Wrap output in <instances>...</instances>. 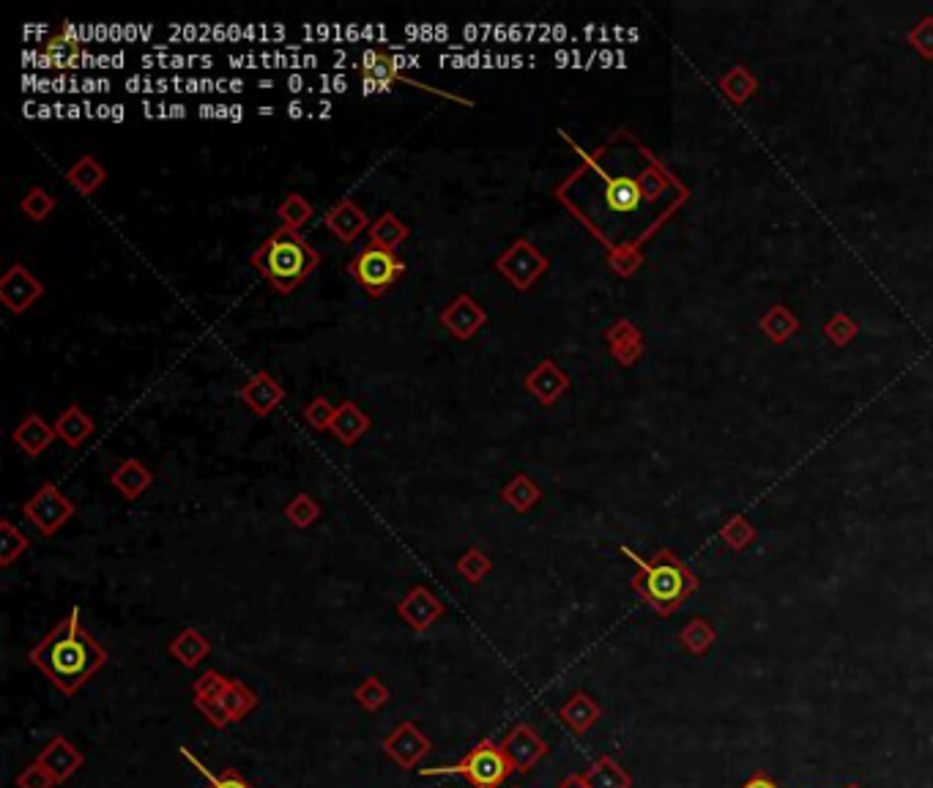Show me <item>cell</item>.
Instances as JSON below:
<instances>
[{
  "instance_id": "cell-16",
  "label": "cell",
  "mask_w": 933,
  "mask_h": 788,
  "mask_svg": "<svg viewBox=\"0 0 933 788\" xmlns=\"http://www.w3.org/2000/svg\"><path fill=\"white\" fill-rule=\"evenodd\" d=\"M323 225L332 230L334 236L343 241V244H351V241H356L362 236L364 230H370V219H367V214H364L359 203L340 200L337 206L326 211Z\"/></svg>"
},
{
  "instance_id": "cell-8",
  "label": "cell",
  "mask_w": 933,
  "mask_h": 788,
  "mask_svg": "<svg viewBox=\"0 0 933 788\" xmlns=\"http://www.w3.org/2000/svg\"><path fill=\"white\" fill-rule=\"evenodd\" d=\"M545 269H548V258L526 239L512 241V247L504 249L496 258V271L501 277H507L515 291H529L545 274Z\"/></svg>"
},
{
  "instance_id": "cell-12",
  "label": "cell",
  "mask_w": 933,
  "mask_h": 788,
  "mask_svg": "<svg viewBox=\"0 0 933 788\" xmlns=\"http://www.w3.org/2000/svg\"><path fill=\"white\" fill-rule=\"evenodd\" d=\"M397 613L414 633H427L444 616V602L438 600L427 586L408 589L403 600L397 602Z\"/></svg>"
},
{
  "instance_id": "cell-35",
  "label": "cell",
  "mask_w": 933,
  "mask_h": 788,
  "mask_svg": "<svg viewBox=\"0 0 933 788\" xmlns=\"http://www.w3.org/2000/svg\"><path fill=\"white\" fill-rule=\"evenodd\" d=\"M490 570H493V561H490V556L485 550L468 548L466 553L457 559V572H460L468 583H474V586L485 581L490 575Z\"/></svg>"
},
{
  "instance_id": "cell-10",
  "label": "cell",
  "mask_w": 933,
  "mask_h": 788,
  "mask_svg": "<svg viewBox=\"0 0 933 788\" xmlns=\"http://www.w3.org/2000/svg\"><path fill=\"white\" fill-rule=\"evenodd\" d=\"M44 296V285L22 263H14L0 277V301L11 315H22L33 307V301Z\"/></svg>"
},
{
  "instance_id": "cell-34",
  "label": "cell",
  "mask_w": 933,
  "mask_h": 788,
  "mask_svg": "<svg viewBox=\"0 0 933 788\" xmlns=\"http://www.w3.org/2000/svg\"><path fill=\"white\" fill-rule=\"evenodd\" d=\"M285 518L291 520L296 529H310L315 520L321 518V504L310 496V493H299L288 501L285 507Z\"/></svg>"
},
{
  "instance_id": "cell-29",
  "label": "cell",
  "mask_w": 933,
  "mask_h": 788,
  "mask_svg": "<svg viewBox=\"0 0 933 788\" xmlns=\"http://www.w3.org/2000/svg\"><path fill=\"white\" fill-rule=\"evenodd\" d=\"M222 706L228 712L230 723H239V720H244V717L258 709V695L252 693L239 679H228V687L222 693Z\"/></svg>"
},
{
  "instance_id": "cell-21",
  "label": "cell",
  "mask_w": 933,
  "mask_h": 788,
  "mask_svg": "<svg viewBox=\"0 0 933 788\" xmlns=\"http://www.w3.org/2000/svg\"><path fill=\"white\" fill-rule=\"evenodd\" d=\"M167 654L173 660H178L184 668H197L211 654V643H208V638L200 630L187 627V630H181L173 641L167 643Z\"/></svg>"
},
{
  "instance_id": "cell-19",
  "label": "cell",
  "mask_w": 933,
  "mask_h": 788,
  "mask_svg": "<svg viewBox=\"0 0 933 788\" xmlns=\"http://www.w3.org/2000/svg\"><path fill=\"white\" fill-rule=\"evenodd\" d=\"M52 427H55V436H58V441H63L69 449L83 446L88 438L94 436V430H96L94 419L85 414L80 405H69V408H66V411H63L55 422H52Z\"/></svg>"
},
{
  "instance_id": "cell-11",
  "label": "cell",
  "mask_w": 933,
  "mask_h": 788,
  "mask_svg": "<svg viewBox=\"0 0 933 788\" xmlns=\"http://www.w3.org/2000/svg\"><path fill=\"white\" fill-rule=\"evenodd\" d=\"M485 323H488V312L482 310V304H479L471 293H460V296L441 312V326H444L446 332L452 334L455 340H460V343L471 340Z\"/></svg>"
},
{
  "instance_id": "cell-32",
  "label": "cell",
  "mask_w": 933,
  "mask_h": 788,
  "mask_svg": "<svg viewBox=\"0 0 933 788\" xmlns=\"http://www.w3.org/2000/svg\"><path fill=\"white\" fill-rule=\"evenodd\" d=\"M312 214H315V211H312V203L304 195H299V192H291V195L285 197L280 206H277V217L282 219V228L296 230V233L310 222Z\"/></svg>"
},
{
  "instance_id": "cell-30",
  "label": "cell",
  "mask_w": 933,
  "mask_h": 788,
  "mask_svg": "<svg viewBox=\"0 0 933 788\" xmlns=\"http://www.w3.org/2000/svg\"><path fill=\"white\" fill-rule=\"evenodd\" d=\"M542 490L537 488V482L526 474H518V477H512L507 482V488L501 490V498H504V504L515 509V512H529L537 501H540Z\"/></svg>"
},
{
  "instance_id": "cell-7",
  "label": "cell",
  "mask_w": 933,
  "mask_h": 788,
  "mask_svg": "<svg viewBox=\"0 0 933 788\" xmlns=\"http://www.w3.org/2000/svg\"><path fill=\"white\" fill-rule=\"evenodd\" d=\"M74 512H77V507H74L72 498L63 496L58 485H52V482H44L22 507V515L31 520L42 537L58 534L74 518Z\"/></svg>"
},
{
  "instance_id": "cell-36",
  "label": "cell",
  "mask_w": 933,
  "mask_h": 788,
  "mask_svg": "<svg viewBox=\"0 0 933 788\" xmlns=\"http://www.w3.org/2000/svg\"><path fill=\"white\" fill-rule=\"evenodd\" d=\"M225 687H228V676H222L219 671H203L200 679L192 687V693H195V706L197 704H214V701H222V693H225Z\"/></svg>"
},
{
  "instance_id": "cell-13",
  "label": "cell",
  "mask_w": 933,
  "mask_h": 788,
  "mask_svg": "<svg viewBox=\"0 0 933 788\" xmlns=\"http://www.w3.org/2000/svg\"><path fill=\"white\" fill-rule=\"evenodd\" d=\"M501 747H504V753H507L512 767H515V772H520V775L531 772V769L540 764V758H545V753H548V742H545L534 728L526 726V723H518V726L512 728L507 734V739L501 742Z\"/></svg>"
},
{
  "instance_id": "cell-39",
  "label": "cell",
  "mask_w": 933,
  "mask_h": 788,
  "mask_svg": "<svg viewBox=\"0 0 933 788\" xmlns=\"http://www.w3.org/2000/svg\"><path fill=\"white\" fill-rule=\"evenodd\" d=\"M58 786V780L52 778L50 772L39 764V761H31L28 767L22 769L20 775H17V788H55Z\"/></svg>"
},
{
  "instance_id": "cell-5",
  "label": "cell",
  "mask_w": 933,
  "mask_h": 788,
  "mask_svg": "<svg viewBox=\"0 0 933 788\" xmlns=\"http://www.w3.org/2000/svg\"><path fill=\"white\" fill-rule=\"evenodd\" d=\"M635 589L641 591L643 600L654 605L657 611L668 613L690 594L693 578L687 575L685 567L674 556L663 553L649 564H641V575L635 578Z\"/></svg>"
},
{
  "instance_id": "cell-28",
  "label": "cell",
  "mask_w": 933,
  "mask_h": 788,
  "mask_svg": "<svg viewBox=\"0 0 933 788\" xmlns=\"http://www.w3.org/2000/svg\"><path fill=\"white\" fill-rule=\"evenodd\" d=\"M397 80V66L386 52H367L364 55V85L367 91H389Z\"/></svg>"
},
{
  "instance_id": "cell-14",
  "label": "cell",
  "mask_w": 933,
  "mask_h": 788,
  "mask_svg": "<svg viewBox=\"0 0 933 788\" xmlns=\"http://www.w3.org/2000/svg\"><path fill=\"white\" fill-rule=\"evenodd\" d=\"M36 761H39L58 783H66V780L74 778L77 769L83 767L85 758L66 737H52L50 742L39 750Z\"/></svg>"
},
{
  "instance_id": "cell-4",
  "label": "cell",
  "mask_w": 933,
  "mask_h": 788,
  "mask_svg": "<svg viewBox=\"0 0 933 788\" xmlns=\"http://www.w3.org/2000/svg\"><path fill=\"white\" fill-rule=\"evenodd\" d=\"M419 775H425V778H466L471 788H501V783L509 775H515V767L504 753V747L496 745L493 739H482L457 764L419 769Z\"/></svg>"
},
{
  "instance_id": "cell-6",
  "label": "cell",
  "mask_w": 933,
  "mask_h": 788,
  "mask_svg": "<svg viewBox=\"0 0 933 788\" xmlns=\"http://www.w3.org/2000/svg\"><path fill=\"white\" fill-rule=\"evenodd\" d=\"M348 271H351V277L362 285L364 291L378 299V296H384L394 282L403 277L405 263L397 258L394 252H386V249L375 247V244H367V247L348 263Z\"/></svg>"
},
{
  "instance_id": "cell-27",
  "label": "cell",
  "mask_w": 933,
  "mask_h": 788,
  "mask_svg": "<svg viewBox=\"0 0 933 788\" xmlns=\"http://www.w3.org/2000/svg\"><path fill=\"white\" fill-rule=\"evenodd\" d=\"M583 780L589 788H630V775L624 772L611 756H600L583 772Z\"/></svg>"
},
{
  "instance_id": "cell-24",
  "label": "cell",
  "mask_w": 933,
  "mask_h": 788,
  "mask_svg": "<svg viewBox=\"0 0 933 788\" xmlns=\"http://www.w3.org/2000/svg\"><path fill=\"white\" fill-rule=\"evenodd\" d=\"M104 178H107V173H104V167L99 165L96 156H80V159L66 170V181H69L83 197L94 195L96 189L104 184Z\"/></svg>"
},
{
  "instance_id": "cell-31",
  "label": "cell",
  "mask_w": 933,
  "mask_h": 788,
  "mask_svg": "<svg viewBox=\"0 0 933 788\" xmlns=\"http://www.w3.org/2000/svg\"><path fill=\"white\" fill-rule=\"evenodd\" d=\"M353 701H359L364 712H381L389 701V687L384 685V679L381 676H364L359 685L353 687Z\"/></svg>"
},
{
  "instance_id": "cell-37",
  "label": "cell",
  "mask_w": 933,
  "mask_h": 788,
  "mask_svg": "<svg viewBox=\"0 0 933 788\" xmlns=\"http://www.w3.org/2000/svg\"><path fill=\"white\" fill-rule=\"evenodd\" d=\"M22 214L31 219V222H44L55 211V197L50 192H44L42 187H31L28 195L22 197Z\"/></svg>"
},
{
  "instance_id": "cell-23",
  "label": "cell",
  "mask_w": 933,
  "mask_h": 788,
  "mask_svg": "<svg viewBox=\"0 0 933 788\" xmlns=\"http://www.w3.org/2000/svg\"><path fill=\"white\" fill-rule=\"evenodd\" d=\"M526 389H529L542 405H550L556 403L559 394L567 389V378H564V373H561L553 362H542L537 364L529 373V378H526Z\"/></svg>"
},
{
  "instance_id": "cell-20",
  "label": "cell",
  "mask_w": 933,
  "mask_h": 788,
  "mask_svg": "<svg viewBox=\"0 0 933 788\" xmlns=\"http://www.w3.org/2000/svg\"><path fill=\"white\" fill-rule=\"evenodd\" d=\"M110 482H113V488L126 498V501H135L146 493L151 485H154V474L148 471L140 460H124V463H118L115 471L110 474Z\"/></svg>"
},
{
  "instance_id": "cell-9",
  "label": "cell",
  "mask_w": 933,
  "mask_h": 788,
  "mask_svg": "<svg viewBox=\"0 0 933 788\" xmlns=\"http://www.w3.org/2000/svg\"><path fill=\"white\" fill-rule=\"evenodd\" d=\"M384 753L389 761H394L400 769H416L427 756H430V750H433V742L427 737L422 728L411 723V720H405L400 726L394 728L392 734H386L384 742Z\"/></svg>"
},
{
  "instance_id": "cell-38",
  "label": "cell",
  "mask_w": 933,
  "mask_h": 788,
  "mask_svg": "<svg viewBox=\"0 0 933 788\" xmlns=\"http://www.w3.org/2000/svg\"><path fill=\"white\" fill-rule=\"evenodd\" d=\"M334 411H337V405L329 403L326 397H315V400H310L307 408H304V419H307L315 430H329V427H332Z\"/></svg>"
},
{
  "instance_id": "cell-41",
  "label": "cell",
  "mask_w": 933,
  "mask_h": 788,
  "mask_svg": "<svg viewBox=\"0 0 933 788\" xmlns=\"http://www.w3.org/2000/svg\"><path fill=\"white\" fill-rule=\"evenodd\" d=\"M556 788H589L586 786V780H583V775H570V778H564L559 783V786Z\"/></svg>"
},
{
  "instance_id": "cell-18",
  "label": "cell",
  "mask_w": 933,
  "mask_h": 788,
  "mask_svg": "<svg viewBox=\"0 0 933 788\" xmlns=\"http://www.w3.org/2000/svg\"><path fill=\"white\" fill-rule=\"evenodd\" d=\"M334 433V438L340 441L343 446H353L359 438L370 430V416L364 414L362 408L351 400H343V403L337 405V411H334L332 427H329Z\"/></svg>"
},
{
  "instance_id": "cell-40",
  "label": "cell",
  "mask_w": 933,
  "mask_h": 788,
  "mask_svg": "<svg viewBox=\"0 0 933 788\" xmlns=\"http://www.w3.org/2000/svg\"><path fill=\"white\" fill-rule=\"evenodd\" d=\"M742 788H778V786H775V780H769L767 775H753V778L747 780Z\"/></svg>"
},
{
  "instance_id": "cell-33",
  "label": "cell",
  "mask_w": 933,
  "mask_h": 788,
  "mask_svg": "<svg viewBox=\"0 0 933 788\" xmlns=\"http://www.w3.org/2000/svg\"><path fill=\"white\" fill-rule=\"evenodd\" d=\"M28 545H31L28 537H25L11 520H3V523H0V567L14 564V559L22 556V553L28 550Z\"/></svg>"
},
{
  "instance_id": "cell-26",
  "label": "cell",
  "mask_w": 933,
  "mask_h": 788,
  "mask_svg": "<svg viewBox=\"0 0 933 788\" xmlns=\"http://www.w3.org/2000/svg\"><path fill=\"white\" fill-rule=\"evenodd\" d=\"M367 233H370V241H373L375 247L386 249V252H397V247L408 239V225L400 217H394L392 211H386V214L375 219Z\"/></svg>"
},
{
  "instance_id": "cell-1",
  "label": "cell",
  "mask_w": 933,
  "mask_h": 788,
  "mask_svg": "<svg viewBox=\"0 0 933 788\" xmlns=\"http://www.w3.org/2000/svg\"><path fill=\"white\" fill-rule=\"evenodd\" d=\"M665 181L638 148H600L559 189L572 214L605 244H630L652 228Z\"/></svg>"
},
{
  "instance_id": "cell-17",
  "label": "cell",
  "mask_w": 933,
  "mask_h": 788,
  "mask_svg": "<svg viewBox=\"0 0 933 788\" xmlns=\"http://www.w3.org/2000/svg\"><path fill=\"white\" fill-rule=\"evenodd\" d=\"M14 444L20 446L22 452L28 457H39L44 449H50V444L55 441V427L47 425L39 414H28L22 419L17 430H14Z\"/></svg>"
},
{
  "instance_id": "cell-22",
  "label": "cell",
  "mask_w": 933,
  "mask_h": 788,
  "mask_svg": "<svg viewBox=\"0 0 933 788\" xmlns=\"http://www.w3.org/2000/svg\"><path fill=\"white\" fill-rule=\"evenodd\" d=\"M600 715L602 712L600 706H597V701L586 693H572L559 709V720L570 728L572 734L589 731V728L600 720Z\"/></svg>"
},
{
  "instance_id": "cell-25",
  "label": "cell",
  "mask_w": 933,
  "mask_h": 788,
  "mask_svg": "<svg viewBox=\"0 0 933 788\" xmlns=\"http://www.w3.org/2000/svg\"><path fill=\"white\" fill-rule=\"evenodd\" d=\"M178 753H181V758L187 761L189 767L195 769L200 778L206 780V783H203V788H255V783H249V780L241 775L239 769L211 772V769H208L206 764H203V761H200V758L192 753V750H187V747H181Z\"/></svg>"
},
{
  "instance_id": "cell-3",
  "label": "cell",
  "mask_w": 933,
  "mask_h": 788,
  "mask_svg": "<svg viewBox=\"0 0 933 788\" xmlns=\"http://www.w3.org/2000/svg\"><path fill=\"white\" fill-rule=\"evenodd\" d=\"M249 263H252V269L269 280L274 291L293 293L312 271L318 269L321 255H318V249H312L307 241L301 239V233L280 228L274 230L258 249H252Z\"/></svg>"
},
{
  "instance_id": "cell-2",
  "label": "cell",
  "mask_w": 933,
  "mask_h": 788,
  "mask_svg": "<svg viewBox=\"0 0 933 788\" xmlns=\"http://www.w3.org/2000/svg\"><path fill=\"white\" fill-rule=\"evenodd\" d=\"M28 660L61 693L74 695L88 679H94L102 671L110 660V654L94 635L85 630L83 622H80V611L72 608L66 619L52 627L50 635H44L42 641L33 646Z\"/></svg>"
},
{
  "instance_id": "cell-15",
  "label": "cell",
  "mask_w": 933,
  "mask_h": 788,
  "mask_svg": "<svg viewBox=\"0 0 933 788\" xmlns=\"http://www.w3.org/2000/svg\"><path fill=\"white\" fill-rule=\"evenodd\" d=\"M239 397L249 405V411L255 416H269L285 400V389L271 373H255L247 384L241 386Z\"/></svg>"
}]
</instances>
